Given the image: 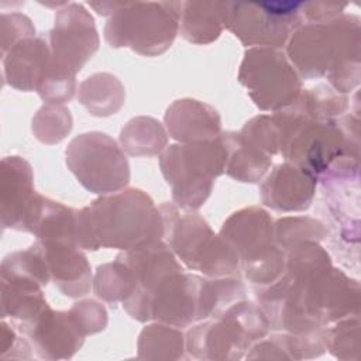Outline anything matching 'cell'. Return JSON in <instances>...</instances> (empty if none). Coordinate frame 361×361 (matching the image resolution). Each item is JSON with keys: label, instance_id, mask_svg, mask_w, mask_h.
<instances>
[{"label": "cell", "instance_id": "1", "mask_svg": "<svg viewBox=\"0 0 361 361\" xmlns=\"http://www.w3.org/2000/svg\"><path fill=\"white\" fill-rule=\"evenodd\" d=\"M179 1L121 3L106 25L114 47L130 45L142 54L164 51L173 39L182 11Z\"/></svg>", "mask_w": 361, "mask_h": 361}, {"label": "cell", "instance_id": "2", "mask_svg": "<svg viewBox=\"0 0 361 361\" xmlns=\"http://www.w3.org/2000/svg\"><path fill=\"white\" fill-rule=\"evenodd\" d=\"M302 6V1L226 3L224 24L248 44H279L298 24Z\"/></svg>", "mask_w": 361, "mask_h": 361}, {"label": "cell", "instance_id": "3", "mask_svg": "<svg viewBox=\"0 0 361 361\" xmlns=\"http://www.w3.org/2000/svg\"><path fill=\"white\" fill-rule=\"evenodd\" d=\"M68 162L79 180L94 192L118 189L128 178L126 159L103 134L76 138L68 149Z\"/></svg>", "mask_w": 361, "mask_h": 361}, {"label": "cell", "instance_id": "4", "mask_svg": "<svg viewBox=\"0 0 361 361\" xmlns=\"http://www.w3.org/2000/svg\"><path fill=\"white\" fill-rule=\"evenodd\" d=\"M51 39L55 58L58 56V80H69L65 79L66 75L80 69V65L97 48L93 18L79 3L65 4L58 10Z\"/></svg>", "mask_w": 361, "mask_h": 361}, {"label": "cell", "instance_id": "5", "mask_svg": "<svg viewBox=\"0 0 361 361\" xmlns=\"http://www.w3.org/2000/svg\"><path fill=\"white\" fill-rule=\"evenodd\" d=\"M183 34L190 41L206 42L216 38L221 30L226 3L188 1L182 4Z\"/></svg>", "mask_w": 361, "mask_h": 361}]
</instances>
